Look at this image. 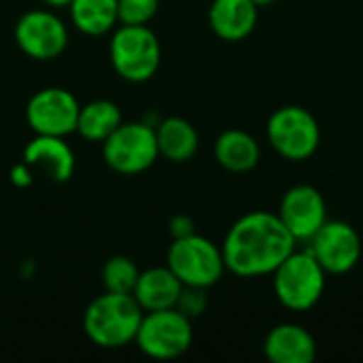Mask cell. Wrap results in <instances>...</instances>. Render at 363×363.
Returning <instances> with one entry per match:
<instances>
[{
  "label": "cell",
  "instance_id": "1",
  "mask_svg": "<svg viewBox=\"0 0 363 363\" xmlns=\"http://www.w3.org/2000/svg\"><path fill=\"white\" fill-rule=\"evenodd\" d=\"M298 240L277 213L251 211L228 230L221 253L225 270L240 279L270 277L294 251Z\"/></svg>",
  "mask_w": 363,
  "mask_h": 363
},
{
  "label": "cell",
  "instance_id": "2",
  "mask_svg": "<svg viewBox=\"0 0 363 363\" xmlns=\"http://www.w3.org/2000/svg\"><path fill=\"white\" fill-rule=\"evenodd\" d=\"M145 311L132 294L104 291L83 313V332L100 349H123L134 342Z\"/></svg>",
  "mask_w": 363,
  "mask_h": 363
},
{
  "label": "cell",
  "instance_id": "3",
  "mask_svg": "<svg viewBox=\"0 0 363 363\" xmlns=\"http://www.w3.org/2000/svg\"><path fill=\"white\" fill-rule=\"evenodd\" d=\"M270 277L274 298L291 313L315 308L321 302L328 283V272L315 259L311 249H296Z\"/></svg>",
  "mask_w": 363,
  "mask_h": 363
},
{
  "label": "cell",
  "instance_id": "4",
  "mask_svg": "<svg viewBox=\"0 0 363 363\" xmlns=\"http://www.w3.org/2000/svg\"><path fill=\"white\" fill-rule=\"evenodd\" d=\"M108 60L113 70L130 83L153 79L162 64V45L149 26L117 23L108 40Z\"/></svg>",
  "mask_w": 363,
  "mask_h": 363
},
{
  "label": "cell",
  "instance_id": "5",
  "mask_svg": "<svg viewBox=\"0 0 363 363\" xmlns=\"http://www.w3.org/2000/svg\"><path fill=\"white\" fill-rule=\"evenodd\" d=\"M266 136L270 147L287 162H306L321 145L317 117L298 104L277 108L266 123Z\"/></svg>",
  "mask_w": 363,
  "mask_h": 363
},
{
  "label": "cell",
  "instance_id": "6",
  "mask_svg": "<svg viewBox=\"0 0 363 363\" xmlns=\"http://www.w3.org/2000/svg\"><path fill=\"white\" fill-rule=\"evenodd\" d=\"M166 266L185 287L204 289L217 285L225 272L221 247L196 232L183 238H172L166 253Z\"/></svg>",
  "mask_w": 363,
  "mask_h": 363
},
{
  "label": "cell",
  "instance_id": "7",
  "mask_svg": "<svg viewBox=\"0 0 363 363\" xmlns=\"http://www.w3.org/2000/svg\"><path fill=\"white\" fill-rule=\"evenodd\" d=\"M134 342L151 359H179L191 349L194 342L191 319L185 317L177 306L164 311H149L143 315Z\"/></svg>",
  "mask_w": 363,
  "mask_h": 363
},
{
  "label": "cell",
  "instance_id": "8",
  "mask_svg": "<svg viewBox=\"0 0 363 363\" xmlns=\"http://www.w3.org/2000/svg\"><path fill=\"white\" fill-rule=\"evenodd\" d=\"M102 157L117 174L134 177L147 172L160 157L155 125L147 121H121L102 143Z\"/></svg>",
  "mask_w": 363,
  "mask_h": 363
},
{
  "label": "cell",
  "instance_id": "9",
  "mask_svg": "<svg viewBox=\"0 0 363 363\" xmlns=\"http://www.w3.org/2000/svg\"><path fill=\"white\" fill-rule=\"evenodd\" d=\"M15 43L32 60L49 62L68 47V28L53 9H32L15 23Z\"/></svg>",
  "mask_w": 363,
  "mask_h": 363
},
{
  "label": "cell",
  "instance_id": "10",
  "mask_svg": "<svg viewBox=\"0 0 363 363\" xmlns=\"http://www.w3.org/2000/svg\"><path fill=\"white\" fill-rule=\"evenodd\" d=\"M81 104L64 87L38 89L26 104V123L40 136H70L77 132Z\"/></svg>",
  "mask_w": 363,
  "mask_h": 363
},
{
  "label": "cell",
  "instance_id": "11",
  "mask_svg": "<svg viewBox=\"0 0 363 363\" xmlns=\"http://www.w3.org/2000/svg\"><path fill=\"white\" fill-rule=\"evenodd\" d=\"M308 242L315 259L332 277L349 274L362 259V238L347 221L328 219Z\"/></svg>",
  "mask_w": 363,
  "mask_h": 363
},
{
  "label": "cell",
  "instance_id": "12",
  "mask_svg": "<svg viewBox=\"0 0 363 363\" xmlns=\"http://www.w3.org/2000/svg\"><path fill=\"white\" fill-rule=\"evenodd\" d=\"M277 215L298 242H308L328 221V204L315 185L300 183L283 194Z\"/></svg>",
  "mask_w": 363,
  "mask_h": 363
},
{
  "label": "cell",
  "instance_id": "13",
  "mask_svg": "<svg viewBox=\"0 0 363 363\" xmlns=\"http://www.w3.org/2000/svg\"><path fill=\"white\" fill-rule=\"evenodd\" d=\"M23 162L53 183H66L74 174V151L62 136L36 134L23 149Z\"/></svg>",
  "mask_w": 363,
  "mask_h": 363
},
{
  "label": "cell",
  "instance_id": "14",
  "mask_svg": "<svg viewBox=\"0 0 363 363\" xmlns=\"http://www.w3.org/2000/svg\"><path fill=\"white\" fill-rule=\"evenodd\" d=\"M264 355L272 363H311L317 357L315 336L298 323H279L264 338Z\"/></svg>",
  "mask_w": 363,
  "mask_h": 363
},
{
  "label": "cell",
  "instance_id": "15",
  "mask_svg": "<svg viewBox=\"0 0 363 363\" xmlns=\"http://www.w3.org/2000/svg\"><path fill=\"white\" fill-rule=\"evenodd\" d=\"M259 6L251 0H213L208 9L211 30L228 43L245 40L257 26Z\"/></svg>",
  "mask_w": 363,
  "mask_h": 363
},
{
  "label": "cell",
  "instance_id": "16",
  "mask_svg": "<svg viewBox=\"0 0 363 363\" xmlns=\"http://www.w3.org/2000/svg\"><path fill=\"white\" fill-rule=\"evenodd\" d=\"M183 287L185 285L174 277V272L168 266H155L140 270L132 296L145 313L164 311L177 306Z\"/></svg>",
  "mask_w": 363,
  "mask_h": 363
},
{
  "label": "cell",
  "instance_id": "17",
  "mask_svg": "<svg viewBox=\"0 0 363 363\" xmlns=\"http://www.w3.org/2000/svg\"><path fill=\"white\" fill-rule=\"evenodd\" d=\"M160 157L172 164L189 162L200 149L198 130L183 117H166L155 125Z\"/></svg>",
  "mask_w": 363,
  "mask_h": 363
},
{
  "label": "cell",
  "instance_id": "18",
  "mask_svg": "<svg viewBox=\"0 0 363 363\" xmlns=\"http://www.w3.org/2000/svg\"><path fill=\"white\" fill-rule=\"evenodd\" d=\"M215 160L228 172H251L262 157L259 143L245 130H225L215 140Z\"/></svg>",
  "mask_w": 363,
  "mask_h": 363
},
{
  "label": "cell",
  "instance_id": "19",
  "mask_svg": "<svg viewBox=\"0 0 363 363\" xmlns=\"http://www.w3.org/2000/svg\"><path fill=\"white\" fill-rule=\"evenodd\" d=\"M68 11L72 26L85 36H104L119 23L117 0H72Z\"/></svg>",
  "mask_w": 363,
  "mask_h": 363
},
{
  "label": "cell",
  "instance_id": "20",
  "mask_svg": "<svg viewBox=\"0 0 363 363\" xmlns=\"http://www.w3.org/2000/svg\"><path fill=\"white\" fill-rule=\"evenodd\" d=\"M123 121L121 108L113 100H91L79 111L77 134L89 143H104Z\"/></svg>",
  "mask_w": 363,
  "mask_h": 363
},
{
  "label": "cell",
  "instance_id": "21",
  "mask_svg": "<svg viewBox=\"0 0 363 363\" xmlns=\"http://www.w3.org/2000/svg\"><path fill=\"white\" fill-rule=\"evenodd\" d=\"M138 266L134 259L125 255H113L102 266V285L104 291L113 294H132L138 281Z\"/></svg>",
  "mask_w": 363,
  "mask_h": 363
},
{
  "label": "cell",
  "instance_id": "22",
  "mask_svg": "<svg viewBox=\"0 0 363 363\" xmlns=\"http://www.w3.org/2000/svg\"><path fill=\"white\" fill-rule=\"evenodd\" d=\"M157 11L160 0H117L119 23L125 26H149Z\"/></svg>",
  "mask_w": 363,
  "mask_h": 363
},
{
  "label": "cell",
  "instance_id": "23",
  "mask_svg": "<svg viewBox=\"0 0 363 363\" xmlns=\"http://www.w3.org/2000/svg\"><path fill=\"white\" fill-rule=\"evenodd\" d=\"M177 308L189 319L202 317L206 313V308H208L206 289L204 287H183V291L179 296V302H177Z\"/></svg>",
  "mask_w": 363,
  "mask_h": 363
},
{
  "label": "cell",
  "instance_id": "24",
  "mask_svg": "<svg viewBox=\"0 0 363 363\" xmlns=\"http://www.w3.org/2000/svg\"><path fill=\"white\" fill-rule=\"evenodd\" d=\"M9 179H11V183H13L17 189H26V187H30V185L34 183V170H32L26 162H19V164H15V166L11 168Z\"/></svg>",
  "mask_w": 363,
  "mask_h": 363
},
{
  "label": "cell",
  "instance_id": "25",
  "mask_svg": "<svg viewBox=\"0 0 363 363\" xmlns=\"http://www.w3.org/2000/svg\"><path fill=\"white\" fill-rule=\"evenodd\" d=\"M168 232H170L172 238H183V236H189V234L196 232V223L187 215H174L168 221Z\"/></svg>",
  "mask_w": 363,
  "mask_h": 363
},
{
  "label": "cell",
  "instance_id": "26",
  "mask_svg": "<svg viewBox=\"0 0 363 363\" xmlns=\"http://www.w3.org/2000/svg\"><path fill=\"white\" fill-rule=\"evenodd\" d=\"M72 0H43V4L47 9H53V11H60V9H68Z\"/></svg>",
  "mask_w": 363,
  "mask_h": 363
},
{
  "label": "cell",
  "instance_id": "27",
  "mask_svg": "<svg viewBox=\"0 0 363 363\" xmlns=\"http://www.w3.org/2000/svg\"><path fill=\"white\" fill-rule=\"evenodd\" d=\"M251 2H253V4H257V6L262 9V6H270V4H272V2H277V0H251Z\"/></svg>",
  "mask_w": 363,
  "mask_h": 363
}]
</instances>
